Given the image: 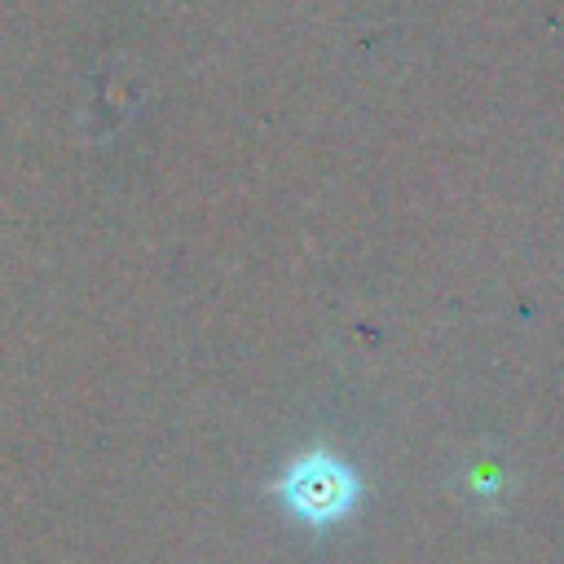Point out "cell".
<instances>
[{"label":"cell","instance_id":"6da1fadb","mask_svg":"<svg viewBox=\"0 0 564 564\" xmlns=\"http://www.w3.org/2000/svg\"><path fill=\"white\" fill-rule=\"evenodd\" d=\"M286 502L304 516V520H330L352 502V480L339 463L330 458H304L291 476H286Z\"/></svg>","mask_w":564,"mask_h":564}]
</instances>
